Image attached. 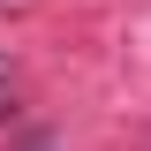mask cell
I'll use <instances>...</instances> for the list:
<instances>
[{
	"label": "cell",
	"mask_w": 151,
	"mask_h": 151,
	"mask_svg": "<svg viewBox=\"0 0 151 151\" xmlns=\"http://www.w3.org/2000/svg\"><path fill=\"white\" fill-rule=\"evenodd\" d=\"M15 113V76H0V121Z\"/></svg>",
	"instance_id": "obj_1"
},
{
	"label": "cell",
	"mask_w": 151,
	"mask_h": 151,
	"mask_svg": "<svg viewBox=\"0 0 151 151\" xmlns=\"http://www.w3.org/2000/svg\"><path fill=\"white\" fill-rule=\"evenodd\" d=\"M0 76H15V68H8V60H0Z\"/></svg>",
	"instance_id": "obj_2"
}]
</instances>
